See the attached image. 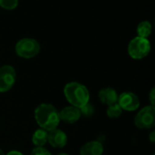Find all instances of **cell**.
Here are the masks:
<instances>
[{"instance_id":"7","label":"cell","mask_w":155,"mask_h":155,"mask_svg":"<svg viewBox=\"0 0 155 155\" xmlns=\"http://www.w3.org/2000/svg\"><path fill=\"white\" fill-rule=\"evenodd\" d=\"M118 104L123 110L133 112L139 108L140 106V101L138 96L131 92H124L122 93L118 96Z\"/></svg>"},{"instance_id":"14","label":"cell","mask_w":155,"mask_h":155,"mask_svg":"<svg viewBox=\"0 0 155 155\" xmlns=\"http://www.w3.org/2000/svg\"><path fill=\"white\" fill-rule=\"evenodd\" d=\"M106 113H107V115L109 118L115 119V118H118L119 116H121V114L123 113V109L120 107L118 103H116L112 105H109Z\"/></svg>"},{"instance_id":"13","label":"cell","mask_w":155,"mask_h":155,"mask_svg":"<svg viewBox=\"0 0 155 155\" xmlns=\"http://www.w3.org/2000/svg\"><path fill=\"white\" fill-rule=\"evenodd\" d=\"M153 26L149 21H143L137 26V36L142 38H148L152 34Z\"/></svg>"},{"instance_id":"12","label":"cell","mask_w":155,"mask_h":155,"mask_svg":"<svg viewBox=\"0 0 155 155\" xmlns=\"http://www.w3.org/2000/svg\"><path fill=\"white\" fill-rule=\"evenodd\" d=\"M48 133L43 129H38L35 132L32 137V142L36 147H43L47 143Z\"/></svg>"},{"instance_id":"18","label":"cell","mask_w":155,"mask_h":155,"mask_svg":"<svg viewBox=\"0 0 155 155\" xmlns=\"http://www.w3.org/2000/svg\"><path fill=\"white\" fill-rule=\"evenodd\" d=\"M149 99H150V102H151V105L154 106V99H155V89L153 88L149 94Z\"/></svg>"},{"instance_id":"21","label":"cell","mask_w":155,"mask_h":155,"mask_svg":"<svg viewBox=\"0 0 155 155\" xmlns=\"http://www.w3.org/2000/svg\"><path fill=\"white\" fill-rule=\"evenodd\" d=\"M0 155H5L4 152L2 151V149H1V148H0Z\"/></svg>"},{"instance_id":"22","label":"cell","mask_w":155,"mask_h":155,"mask_svg":"<svg viewBox=\"0 0 155 155\" xmlns=\"http://www.w3.org/2000/svg\"><path fill=\"white\" fill-rule=\"evenodd\" d=\"M58 155H68V154H67V153H59Z\"/></svg>"},{"instance_id":"5","label":"cell","mask_w":155,"mask_h":155,"mask_svg":"<svg viewBox=\"0 0 155 155\" xmlns=\"http://www.w3.org/2000/svg\"><path fill=\"white\" fill-rule=\"evenodd\" d=\"M134 124L139 129H151L155 125V108L153 105L143 107L135 116Z\"/></svg>"},{"instance_id":"11","label":"cell","mask_w":155,"mask_h":155,"mask_svg":"<svg viewBox=\"0 0 155 155\" xmlns=\"http://www.w3.org/2000/svg\"><path fill=\"white\" fill-rule=\"evenodd\" d=\"M99 99L100 101L104 104L109 105H112L114 104H116L118 101V94L117 92L111 87L104 88L99 92Z\"/></svg>"},{"instance_id":"8","label":"cell","mask_w":155,"mask_h":155,"mask_svg":"<svg viewBox=\"0 0 155 155\" xmlns=\"http://www.w3.org/2000/svg\"><path fill=\"white\" fill-rule=\"evenodd\" d=\"M81 115L80 109L74 106H67L59 113L60 121L66 124H74L80 119Z\"/></svg>"},{"instance_id":"3","label":"cell","mask_w":155,"mask_h":155,"mask_svg":"<svg viewBox=\"0 0 155 155\" xmlns=\"http://www.w3.org/2000/svg\"><path fill=\"white\" fill-rule=\"evenodd\" d=\"M15 51L18 56L25 59H30L39 54L40 45L35 39L23 38L16 43Z\"/></svg>"},{"instance_id":"15","label":"cell","mask_w":155,"mask_h":155,"mask_svg":"<svg viewBox=\"0 0 155 155\" xmlns=\"http://www.w3.org/2000/svg\"><path fill=\"white\" fill-rule=\"evenodd\" d=\"M0 6L6 10H13L18 6V0H0Z\"/></svg>"},{"instance_id":"23","label":"cell","mask_w":155,"mask_h":155,"mask_svg":"<svg viewBox=\"0 0 155 155\" xmlns=\"http://www.w3.org/2000/svg\"><path fill=\"white\" fill-rule=\"evenodd\" d=\"M153 155H154V154H153Z\"/></svg>"},{"instance_id":"9","label":"cell","mask_w":155,"mask_h":155,"mask_svg":"<svg viewBox=\"0 0 155 155\" xmlns=\"http://www.w3.org/2000/svg\"><path fill=\"white\" fill-rule=\"evenodd\" d=\"M47 142L54 148H63L67 143V136L63 131L54 129L49 132Z\"/></svg>"},{"instance_id":"6","label":"cell","mask_w":155,"mask_h":155,"mask_svg":"<svg viewBox=\"0 0 155 155\" xmlns=\"http://www.w3.org/2000/svg\"><path fill=\"white\" fill-rule=\"evenodd\" d=\"M16 78V74L13 66L3 65L0 67V93H5L9 91Z\"/></svg>"},{"instance_id":"16","label":"cell","mask_w":155,"mask_h":155,"mask_svg":"<svg viewBox=\"0 0 155 155\" xmlns=\"http://www.w3.org/2000/svg\"><path fill=\"white\" fill-rule=\"evenodd\" d=\"M80 109V112H81V114L86 116V117H90L94 114V106L88 103L86 104L85 105H84L83 107L79 108Z\"/></svg>"},{"instance_id":"2","label":"cell","mask_w":155,"mask_h":155,"mask_svg":"<svg viewBox=\"0 0 155 155\" xmlns=\"http://www.w3.org/2000/svg\"><path fill=\"white\" fill-rule=\"evenodd\" d=\"M64 94L72 106L81 108L89 103L90 94L88 89L82 84L77 82L68 83L64 89Z\"/></svg>"},{"instance_id":"4","label":"cell","mask_w":155,"mask_h":155,"mask_svg":"<svg viewBox=\"0 0 155 155\" xmlns=\"http://www.w3.org/2000/svg\"><path fill=\"white\" fill-rule=\"evenodd\" d=\"M151 51V43L148 38L139 36L132 39L128 45V54L134 59H143L146 57Z\"/></svg>"},{"instance_id":"19","label":"cell","mask_w":155,"mask_h":155,"mask_svg":"<svg viewBox=\"0 0 155 155\" xmlns=\"http://www.w3.org/2000/svg\"><path fill=\"white\" fill-rule=\"evenodd\" d=\"M149 139H150V141L152 142V143H154L155 142V132H152L151 134H150V135H149Z\"/></svg>"},{"instance_id":"1","label":"cell","mask_w":155,"mask_h":155,"mask_svg":"<svg viewBox=\"0 0 155 155\" xmlns=\"http://www.w3.org/2000/svg\"><path fill=\"white\" fill-rule=\"evenodd\" d=\"M35 118L37 124L45 131L51 132L60 123L59 112L50 104H42L35 111Z\"/></svg>"},{"instance_id":"17","label":"cell","mask_w":155,"mask_h":155,"mask_svg":"<svg viewBox=\"0 0 155 155\" xmlns=\"http://www.w3.org/2000/svg\"><path fill=\"white\" fill-rule=\"evenodd\" d=\"M31 155H51V153L43 147H36L32 151Z\"/></svg>"},{"instance_id":"10","label":"cell","mask_w":155,"mask_h":155,"mask_svg":"<svg viewBox=\"0 0 155 155\" xmlns=\"http://www.w3.org/2000/svg\"><path fill=\"white\" fill-rule=\"evenodd\" d=\"M104 153V146L98 141H91L82 146L80 150L81 155H102Z\"/></svg>"},{"instance_id":"20","label":"cell","mask_w":155,"mask_h":155,"mask_svg":"<svg viewBox=\"0 0 155 155\" xmlns=\"http://www.w3.org/2000/svg\"><path fill=\"white\" fill-rule=\"evenodd\" d=\"M6 155H23L20 152H17V151H11L9 152Z\"/></svg>"}]
</instances>
